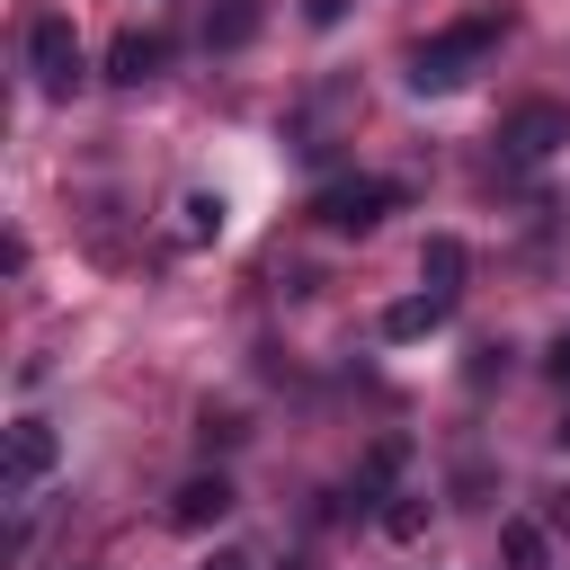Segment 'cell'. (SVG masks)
Listing matches in <instances>:
<instances>
[{
    "label": "cell",
    "mask_w": 570,
    "mask_h": 570,
    "mask_svg": "<svg viewBox=\"0 0 570 570\" xmlns=\"http://www.w3.org/2000/svg\"><path fill=\"white\" fill-rule=\"evenodd\" d=\"M561 142H570V116H561L552 98L517 107V116H508V134H499V151H508V160H552Z\"/></svg>",
    "instance_id": "5b68a950"
},
{
    "label": "cell",
    "mask_w": 570,
    "mask_h": 570,
    "mask_svg": "<svg viewBox=\"0 0 570 570\" xmlns=\"http://www.w3.org/2000/svg\"><path fill=\"white\" fill-rule=\"evenodd\" d=\"M53 463H62V436H53L45 419H18V428H9V472H0V490H9V499H27Z\"/></svg>",
    "instance_id": "277c9868"
},
{
    "label": "cell",
    "mask_w": 570,
    "mask_h": 570,
    "mask_svg": "<svg viewBox=\"0 0 570 570\" xmlns=\"http://www.w3.org/2000/svg\"><path fill=\"white\" fill-rule=\"evenodd\" d=\"M196 570H249V561H240V552H214V561H196Z\"/></svg>",
    "instance_id": "2e32d148"
},
{
    "label": "cell",
    "mask_w": 570,
    "mask_h": 570,
    "mask_svg": "<svg viewBox=\"0 0 570 570\" xmlns=\"http://www.w3.org/2000/svg\"><path fill=\"white\" fill-rule=\"evenodd\" d=\"M303 18H312V27H338V18H347V0H303Z\"/></svg>",
    "instance_id": "5bb4252c"
},
{
    "label": "cell",
    "mask_w": 570,
    "mask_h": 570,
    "mask_svg": "<svg viewBox=\"0 0 570 570\" xmlns=\"http://www.w3.org/2000/svg\"><path fill=\"white\" fill-rule=\"evenodd\" d=\"M490 53H499V18H454V27H436V36L410 53V89H419V98L463 89V80H472Z\"/></svg>",
    "instance_id": "6da1fadb"
},
{
    "label": "cell",
    "mask_w": 570,
    "mask_h": 570,
    "mask_svg": "<svg viewBox=\"0 0 570 570\" xmlns=\"http://www.w3.org/2000/svg\"><path fill=\"white\" fill-rule=\"evenodd\" d=\"M249 27H258V9H249V0H223V9L205 18V45H249Z\"/></svg>",
    "instance_id": "30bf717a"
},
{
    "label": "cell",
    "mask_w": 570,
    "mask_h": 570,
    "mask_svg": "<svg viewBox=\"0 0 570 570\" xmlns=\"http://www.w3.org/2000/svg\"><path fill=\"white\" fill-rule=\"evenodd\" d=\"M223 517H232V481H223V472H196V481H178V499H169V525L205 534V525H223Z\"/></svg>",
    "instance_id": "8992f818"
},
{
    "label": "cell",
    "mask_w": 570,
    "mask_h": 570,
    "mask_svg": "<svg viewBox=\"0 0 570 570\" xmlns=\"http://www.w3.org/2000/svg\"><path fill=\"white\" fill-rule=\"evenodd\" d=\"M160 62H169V45H160V36H142V27H125V36H116V53H107V80L142 89V80H151Z\"/></svg>",
    "instance_id": "52a82bcc"
},
{
    "label": "cell",
    "mask_w": 570,
    "mask_h": 570,
    "mask_svg": "<svg viewBox=\"0 0 570 570\" xmlns=\"http://www.w3.org/2000/svg\"><path fill=\"white\" fill-rule=\"evenodd\" d=\"M27 80H36L45 98H71V89H80V36H71L62 9H36V18H27Z\"/></svg>",
    "instance_id": "7a4b0ae2"
},
{
    "label": "cell",
    "mask_w": 570,
    "mask_h": 570,
    "mask_svg": "<svg viewBox=\"0 0 570 570\" xmlns=\"http://www.w3.org/2000/svg\"><path fill=\"white\" fill-rule=\"evenodd\" d=\"M178 214H187V240H214L223 232V196H187Z\"/></svg>",
    "instance_id": "7c38bea8"
},
{
    "label": "cell",
    "mask_w": 570,
    "mask_h": 570,
    "mask_svg": "<svg viewBox=\"0 0 570 570\" xmlns=\"http://www.w3.org/2000/svg\"><path fill=\"white\" fill-rule=\"evenodd\" d=\"M543 365H552V383H561V392H570V330H561V338H552V356H543Z\"/></svg>",
    "instance_id": "9a60e30c"
},
{
    "label": "cell",
    "mask_w": 570,
    "mask_h": 570,
    "mask_svg": "<svg viewBox=\"0 0 570 570\" xmlns=\"http://www.w3.org/2000/svg\"><path fill=\"white\" fill-rule=\"evenodd\" d=\"M392 205H401V187H392V178H330V187L312 196V214H321L330 232H374Z\"/></svg>",
    "instance_id": "3957f363"
},
{
    "label": "cell",
    "mask_w": 570,
    "mask_h": 570,
    "mask_svg": "<svg viewBox=\"0 0 570 570\" xmlns=\"http://www.w3.org/2000/svg\"><path fill=\"white\" fill-rule=\"evenodd\" d=\"M436 321H445V303H436V294H410V303L383 312V338H419V330H436Z\"/></svg>",
    "instance_id": "9c48e42d"
},
{
    "label": "cell",
    "mask_w": 570,
    "mask_h": 570,
    "mask_svg": "<svg viewBox=\"0 0 570 570\" xmlns=\"http://www.w3.org/2000/svg\"><path fill=\"white\" fill-rule=\"evenodd\" d=\"M499 552H508L517 570H543V525H525V517H517V525L499 534Z\"/></svg>",
    "instance_id": "8fae6325"
},
{
    "label": "cell",
    "mask_w": 570,
    "mask_h": 570,
    "mask_svg": "<svg viewBox=\"0 0 570 570\" xmlns=\"http://www.w3.org/2000/svg\"><path fill=\"white\" fill-rule=\"evenodd\" d=\"M419 525H428V499H392V508H383V534H401V543H410Z\"/></svg>",
    "instance_id": "4fadbf2b"
},
{
    "label": "cell",
    "mask_w": 570,
    "mask_h": 570,
    "mask_svg": "<svg viewBox=\"0 0 570 570\" xmlns=\"http://www.w3.org/2000/svg\"><path fill=\"white\" fill-rule=\"evenodd\" d=\"M419 285H428L436 303H454V285H463V240H454V232H436V240L419 249Z\"/></svg>",
    "instance_id": "ba28073f"
}]
</instances>
